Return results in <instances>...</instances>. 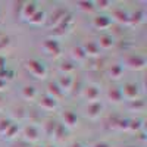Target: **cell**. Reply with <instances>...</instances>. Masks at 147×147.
Wrapping results in <instances>:
<instances>
[{
  "label": "cell",
  "instance_id": "cell-8",
  "mask_svg": "<svg viewBox=\"0 0 147 147\" xmlns=\"http://www.w3.org/2000/svg\"><path fill=\"white\" fill-rule=\"evenodd\" d=\"M71 85H72V78L69 75H63L62 78L59 80V85H57V87L60 90H65V88H71Z\"/></svg>",
  "mask_w": 147,
  "mask_h": 147
},
{
  "label": "cell",
  "instance_id": "cell-5",
  "mask_svg": "<svg viewBox=\"0 0 147 147\" xmlns=\"http://www.w3.org/2000/svg\"><path fill=\"white\" fill-rule=\"evenodd\" d=\"M40 106L43 109H53V107H56V100L50 96H44L40 102Z\"/></svg>",
  "mask_w": 147,
  "mask_h": 147
},
{
  "label": "cell",
  "instance_id": "cell-24",
  "mask_svg": "<svg viewBox=\"0 0 147 147\" xmlns=\"http://www.w3.org/2000/svg\"><path fill=\"white\" fill-rule=\"evenodd\" d=\"M72 147H82V146H81V144H74Z\"/></svg>",
  "mask_w": 147,
  "mask_h": 147
},
{
  "label": "cell",
  "instance_id": "cell-7",
  "mask_svg": "<svg viewBox=\"0 0 147 147\" xmlns=\"http://www.w3.org/2000/svg\"><path fill=\"white\" fill-rule=\"evenodd\" d=\"M113 44V40H112V37H109V35H102L100 37V40H99V47H103V49H110Z\"/></svg>",
  "mask_w": 147,
  "mask_h": 147
},
{
  "label": "cell",
  "instance_id": "cell-4",
  "mask_svg": "<svg viewBox=\"0 0 147 147\" xmlns=\"http://www.w3.org/2000/svg\"><path fill=\"white\" fill-rule=\"evenodd\" d=\"M35 12H37V6H35V3H27L25 6H24L22 16H24V18H28V19H31V18L34 16Z\"/></svg>",
  "mask_w": 147,
  "mask_h": 147
},
{
  "label": "cell",
  "instance_id": "cell-18",
  "mask_svg": "<svg viewBox=\"0 0 147 147\" xmlns=\"http://www.w3.org/2000/svg\"><path fill=\"white\" fill-rule=\"evenodd\" d=\"M12 124L7 121V119H0V132H7V128L10 127Z\"/></svg>",
  "mask_w": 147,
  "mask_h": 147
},
{
  "label": "cell",
  "instance_id": "cell-20",
  "mask_svg": "<svg viewBox=\"0 0 147 147\" xmlns=\"http://www.w3.org/2000/svg\"><path fill=\"white\" fill-rule=\"evenodd\" d=\"M80 6L82 7V9H85V10H93V3L90 2V3H87V2H84V3H80Z\"/></svg>",
  "mask_w": 147,
  "mask_h": 147
},
{
  "label": "cell",
  "instance_id": "cell-16",
  "mask_svg": "<svg viewBox=\"0 0 147 147\" xmlns=\"http://www.w3.org/2000/svg\"><path fill=\"white\" fill-rule=\"evenodd\" d=\"M85 55H97L99 53V46L96 43H90V49H85Z\"/></svg>",
  "mask_w": 147,
  "mask_h": 147
},
{
  "label": "cell",
  "instance_id": "cell-23",
  "mask_svg": "<svg viewBox=\"0 0 147 147\" xmlns=\"http://www.w3.org/2000/svg\"><path fill=\"white\" fill-rule=\"evenodd\" d=\"M3 85H5V82H3V80H2V78H0V87H3Z\"/></svg>",
  "mask_w": 147,
  "mask_h": 147
},
{
  "label": "cell",
  "instance_id": "cell-3",
  "mask_svg": "<svg viewBox=\"0 0 147 147\" xmlns=\"http://www.w3.org/2000/svg\"><path fill=\"white\" fill-rule=\"evenodd\" d=\"M144 59L140 57V56H129L127 57V65L131 66V68H136V69H141L144 66Z\"/></svg>",
  "mask_w": 147,
  "mask_h": 147
},
{
  "label": "cell",
  "instance_id": "cell-21",
  "mask_svg": "<svg viewBox=\"0 0 147 147\" xmlns=\"http://www.w3.org/2000/svg\"><path fill=\"white\" fill-rule=\"evenodd\" d=\"M69 63L66 62V63H63V66H62V71H72L74 69V66H68Z\"/></svg>",
  "mask_w": 147,
  "mask_h": 147
},
{
  "label": "cell",
  "instance_id": "cell-1",
  "mask_svg": "<svg viewBox=\"0 0 147 147\" xmlns=\"http://www.w3.org/2000/svg\"><path fill=\"white\" fill-rule=\"evenodd\" d=\"M27 68H28V71L32 74V75L37 77V78H44V75H46L44 65L41 62H38V60H35V59L28 60V62H27Z\"/></svg>",
  "mask_w": 147,
  "mask_h": 147
},
{
  "label": "cell",
  "instance_id": "cell-10",
  "mask_svg": "<svg viewBox=\"0 0 147 147\" xmlns=\"http://www.w3.org/2000/svg\"><path fill=\"white\" fill-rule=\"evenodd\" d=\"M85 97L91 102L97 100V97H99V90H97L96 87H87V90H85Z\"/></svg>",
  "mask_w": 147,
  "mask_h": 147
},
{
  "label": "cell",
  "instance_id": "cell-19",
  "mask_svg": "<svg viewBox=\"0 0 147 147\" xmlns=\"http://www.w3.org/2000/svg\"><path fill=\"white\" fill-rule=\"evenodd\" d=\"M74 56L78 57V60H81V59H84L87 55H85V52H84L82 47H78V49H74Z\"/></svg>",
  "mask_w": 147,
  "mask_h": 147
},
{
  "label": "cell",
  "instance_id": "cell-13",
  "mask_svg": "<svg viewBox=\"0 0 147 147\" xmlns=\"http://www.w3.org/2000/svg\"><path fill=\"white\" fill-rule=\"evenodd\" d=\"M88 116H91V118H96L97 115H99V112L102 110V106L99 105V103H93V105H90L88 106Z\"/></svg>",
  "mask_w": 147,
  "mask_h": 147
},
{
  "label": "cell",
  "instance_id": "cell-22",
  "mask_svg": "<svg viewBox=\"0 0 147 147\" xmlns=\"http://www.w3.org/2000/svg\"><path fill=\"white\" fill-rule=\"evenodd\" d=\"M94 147H109L107 144H105V143H100V144H96Z\"/></svg>",
  "mask_w": 147,
  "mask_h": 147
},
{
  "label": "cell",
  "instance_id": "cell-14",
  "mask_svg": "<svg viewBox=\"0 0 147 147\" xmlns=\"http://www.w3.org/2000/svg\"><path fill=\"white\" fill-rule=\"evenodd\" d=\"M44 49H46V50L49 52V53H50V55H53V52L56 50H59V46H57V43L56 41H52V40H47L46 41V44H44Z\"/></svg>",
  "mask_w": 147,
  "mask_h": 147
},
{
  "label": "cell",
  "instance_id": "cell-15",
  "mask_svg": "<svg viewBox=\"0 0 147 147\" xmlns=\"http://www.w3.org/2000/svg\"><path fill=\"white\" fill-rule=\"evenodd\" d=\"M22 94H24V97H27V99H34L35 97V90H34V87H25L24 91H22Z\"/></svg>",
  "mask_w": 147,
  "mask_h": 147
},
{
  "label": "cell",
  "instance_id": "cell-25",
  "mask_svg": "<svg viewBox=\"0 0 147 147\" xmlns=\"http://www.w3.org/2000/svg\"><path fill=\"white\" fill-rule=\"evenodd\" d=\"M49 147H53V146H49Z\"/></svg>",
  "mask_w": 147,
  "mask_h": 147
},
{
  "label": "cell",
  "instance_id": "cell-2",
  "mask_svg": "<svg viewBox=\"0 0 147 147\" xmlns=\"http://www.w3.org/2000/svg\"><path fill=\"white\" fill-rule=\"evenodd\" d=\"M122 93V97H127V99H136V96L138 94V90H137V85L136 84H127L124 90H121Z\"/></svg>",
  "mask_w": 147,
  "mask_h": 147
},
{
  "label": "cell",
  "instance_id": "cell-26",
  "mask_svg": "<svg viewBox=\"0 0 147 147\" xmlns=\"http://www.w3.org/2000/svg\"><path fill=\"white\" fill-rule=\"evenodd\" d=\"M129 147H134V146H129Z\"/></svg>",
  "mask_w": 147,
  "mask_h": 147
},
{
  "label": "cell",
  "instance_id": "cell-12",
  "mask_svg": "<svg viewBox=\"0 0 147 147\" xmlns=\"http://www.w3.org/2000/svg\"><path fill=\"white\" fill-rule=\"evenodd\" d=\"M109 97H110V99H112L113 102H119V100L122 99V93H121L119 88L113 87V88L109 90Z\"/></svg>",
  "mask_w": 147,
  "mask_h": 147
},
{
  "label": "cell",
  "instance_id": "cell-9",
  "mask_svg": "<svg viewBox=\"0 0 147 147\" xmlns=\"http://www.w3.org/2000/svg\"><path fill=\"white\" fill-rule=\"evenodd\" d=\"M25 137L28 140H37V138H38V131H37V128L32 127V125L27 127L25 128Z\"/></svg>",
  "mask_w": 147,
  "mask_h": 147
},
{
  "label": "cell",
  "instance_id": "cell-6",
  "mask_svg": "<svg viewBox=\"0 0 147 147\" xmlns=\"http://www.w3.org/2000/svg\"><path fill=\"white\" fill-rule=\"evenodd\" d=\"M63 118H65V124L69 125V127H74L77 124V115L72 112V110H66L63 113Z\"/></svg>",
  "mask_w": 147,
  "mask_h": 147
},
{
  "label": "cell",
  "instance_id": "cell-17",
  "mask_svg": "<svg viewBox=\"0 0 147 147\" xmlns=\"http://www.w3.org/2000/svg\"><path fill=\"white\" fill-rule=\"evenodd\" d=\"M121 74H122V68H121L119 65L112 66V69H110V75H112L113 78H119V77H121Z\"/></svg>",
  "mask_w": 147,
  "mask_h": 147
},
{
  "label": "cell",
  "instance_id": "cell-11",
  "mask_svg": "<svg viewBox=\"0 0 147 147\" xmlns=\"http://www.w3.org/2000/svg\"><path fill=\"white\" fill-rule=\"evenodd\" d=\"M94 25L99 28H106L110 25V21L106 16H97V18H94Z\"/></svg>",
  "mask_w": 147,
  "mask_h": 147
}]
</instances>
